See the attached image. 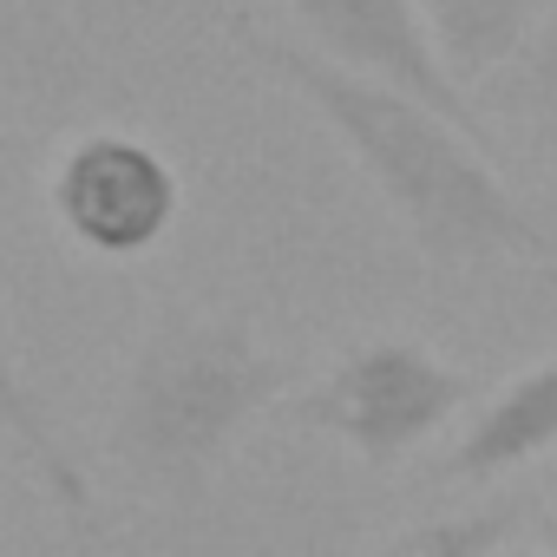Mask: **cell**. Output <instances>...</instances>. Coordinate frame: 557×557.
Returning a JSON list of instances; mask_svg holds the SVG:
<instances>
[{
	"instance_id": "obj_8",
	"label": "cell",
	"mask_w": 557,
	"mask_h": 557,
	"mask_svg": "<svg viewBox=\"0 0 557 557\" xmlns=\"http://www.w3.org/2000/svg\"><path fill=\"white\" fill-rule=\"evenodd\" d=\"M420 14L453 79L479 86L498 66H511L518 53H531L544 27V0H420Z\"/></svg>"
},
{
	"instance_id": "obj_11",
	"label": "cell",
	"mask_w": 557,
	"mask_h": 557,
	"mask_svg": "<svg viewBox=\"0 0 557 557\" xmlns=\"http://www.w3.org/2000/svg\"><path fill=\"white\" fill-rule=\"evenodd\" d=\"M485 557H557V550H544V544H518V537H505L498 550H485Z\"/></svg>"
},
{
	"instance_id": "obj_10",
	"label": "cell",
	"mask_w": 557,
	"mask_h": 557,
	"mask_svg": "<svg viewBox=\"0 0 557 557\" xmlns=\"http://www.w3.org/2000/svg\"><path fill=\"white\" fill-rule=\"evenodd\" d=\"M524 92H531L544 112H557V0H544V27H537V40H531Z\"/></svg>"
},
{
	"instance_id": "obj_9",
	"label": "cell",
	"mask_w": 557,
	"mask_h": 557,
	"mask_svg": "<svg viewBox=\"0 0 557 557\" xmlns=\"http://www.w3.org/2000/svg\"><path fill=\"white\" fill-rule=\"evenodd\" d=\"M524 511L518 505H472V511H440V518H420L394 537H381L368 557H485L498 550L505 537H518Z\"/></svg>"
},
{
	"instance_id": "obj_7",
	"label": "cell",
	"mask_w": 557,
	"mask_h": 557,
	"mask_svg": "<svg viewBox=\"0 0 557 557\" xmlns=\"http://www.w3.org/2000/svg\"><path fill=\"white\" fill-rule=\"evenodd\" d=\"M0 138H8V125H0ZM0 171H8V145H0ZM0 433H8V440L27 453L34 479L47 485V498L60 505L66 524H86V518H92V479H86L79 453L60 440V426L47 420L34 381H27V368H21V355H14L8 315H0Z\"/></svg>"
},
{
	"instance_id": "obj_12",
	"label": "cell",
	"mask_w": 557,
	"mask_h": 557,
	"mask_svg": "<svg viewBox=\"0 0 557 557\" xmlns=\"http://www.w3.org/2000/svg\"><path fill=\"white\" fill-rule=\"evenodd\" d=\"M537 544H544V550H557V511H544V518H537Z\"/></svg>"
},
{
	"instance_id": "obj_6",
	"label": "cell",
	"mask_w": 557,
	"mask_h": 557,
	"mask_svg": "<svg viewBox=\"0 0 557 557\" xmlns=\"http://www.w3.org/2000/svg\"><path fill=\"white\" fill-rule=\"evenodd\" d=\"M550 453H557V355L531 361L524 374H511L505 387H492L472 407L466 433L440 459V479L498 485V479H511V472H524Z\"/></svg>"
},
{
	"instance_id": "obj_4",
	"label": "cell",
	"mask_w": 557,
	"mask_h": 557,
	"mask_svg": "<svg viewBox=\"0 0 557 557\" xmlns=\"http://www.w3.org/2000/svg\"><path fill=\"white\" fill-rule=\"evenodd\" d=\"M53 223L99 262H138L171 243L184 177L145 132H79L47 177Z\"/></svg>"
},
{
	"instance_id": "obj_5",
	"label": "cell",
	"mask_w": 557,
	"mask_h": 557,
	"mask_svg": "<svg viewBox=\"0 0 557 557\" xmlns=\"http://www.w3.org/2000/svg\"><path fill=\"white\" fill-rule=\"evenodd\" d=\"M289 14L302 27V47H315L322 60L387 79V86L453 112L459 125L485 132V119L472 112L466 86L453 79V66L440 60V47L426 34L420 0H289Z\"/></svg>"
},
{
	"instance_id": "obj_3",
	"label": "cell",
	"mask_w": 557,
	"mask_h": 557,
	"mask_svg": "<svg viewBox=\"0 0 557 557\" xmlns=\"http://www.w3.org/2000/svg\"><path fill=\"white\" fill-rule=\"evenodd\" d=\"M466 400H472L466 368H453L413 335H368L348 342L296 400H283V420L296 433L335 440L374 472H394L433 433H446L466 413Z\"/></svg>"
},
{
	"instance_id": "obj_2",
	"label": "cell",
	"mask_w": 557,
	"mask_h": 557,
	"mask_svg": "<svg viewBox=\"0 0 557 557\" xmlns=\"http://www.w3.org/2000/svg\"><path fill=\"white\" fill-rule=\"evenodd\" d=\"M289 381V355L269 348L243 315H164L119 381L106 420V466L145 505H197L243 446V433L283 407Z\"/></svg>"
},
{
	"instance_id": "obj_1",
	"label": "cell",
	"mask_w": 557,
	"mask_h": 557,
	"mask_svg": "<svg viewBox=\"0 0 557 557\" xmlns=\"http://www.w3.org/2000/svg\"><path fill=\"white\" fill-rule=\"evenodd\" d=\"M243 53L335 132V145L355 158V171L374 184L387 216L413 236V249L433 269L550 262L557 256V230L492 171L485 132L459 125L453 112H440L387 79L348 73L289 34L243 27Z\"/></svg>"
}]
</instances>
